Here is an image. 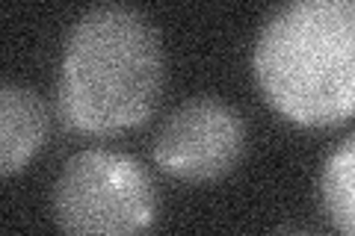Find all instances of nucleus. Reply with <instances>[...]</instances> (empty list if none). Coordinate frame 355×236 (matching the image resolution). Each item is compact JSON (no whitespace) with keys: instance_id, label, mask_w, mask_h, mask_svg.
I'll list each match as a JSON object with an SVG mask.
<instances>
[{"instance_id":"obj_7","label":"nucleus","mask_w":355,"mask_h":236,"mask_svg":"<svg viewBox=\"0 0 355 236\" xmlns=\"http://www.w3.org/2000/svg\"><path fill=\"white\" fill-rule=\"evenodd\" d=\"M282 236H320V233H308V230H291V233H282Z\"/></svg>"},{"instance_id":"obj_5","label":"nucleus","mask_w":355,"mask_h":236,"mask_svg":"<svg viewBox=\"0 0 355 236\" xmlns=\"http://www.w3.org/2000/svg\"><path fill=\"white\" fill-rule=\"evenodd\" d=\"M48 133V109L24 86L0 89V174L12 177L33 163Z\"/></svg>"},{"instance_id":"obj_4","label":"nucleus","mask_w":355,"mask_h":236,"mask_svg":"<svg viewBox=\"0 0 355 236\" xmlns=\"http://www.w3.org/2000/svg\"><path fill=\"white\" fill-rule=\"evenodd\" d=\"M246 151L243 116L219 98H193L169 112L154 142V163L184 183L231 174Z\"/></svg>"},{"instance_id":"obj_6","label":"nucleus","mask_w":355,"mask_h":236,"mask_svg":"<svg viewBox=\"0 0 355 236\" xmlns=\"http://www.w3.org/2000/svg\"><path fill=\"white\" fill-rule=\"evenodd\" d=\"M320 198L340 236H355V136L340 142L320 174Z\"/></svg>"},{"instance_id":"obj_3","label":"nucleus","mask_w":355,"mask_h":236,"mask_svg":"<svg viewBox=\"0 0 355 236\" xmlns=\"http://www.w3.org/2000/svg\"><path fill=\"white\" fill-rule=\"evenodd\" d=\"M154 216V183L128 154L80 151L53 183V219L62 236H146Z\"/></svg>"},{"instance_id":"obj_1","label":"nucleus","mask_w":355,"mask_h":236,"mask_svg":"<svg viewBox=\"0 0 355 236\" xmlns=\"http://www.w3.org/2000/svg\"><path fill=\"white\" fill-rule=\"evenodd\" d=\"M252 71L263 100L296 127L355 118V0H296L261 24Z\"/></svg>"},{"instance_id":"obj_2","label":"nucleus","mask_w":355,"mask_h":236,"mask_svg":"<svg viewBox=\"0 0 355 236\" xmlns=\"http://www.w3.org/2000/svg\"><path fill=\"white\" fill-rule=\"evenodd\" d=\"M163 89V48L148 18L98 6L74 21L60 60L57 104L65 127L113 136L151 118Z\"/></svg>"}]
</instances>
